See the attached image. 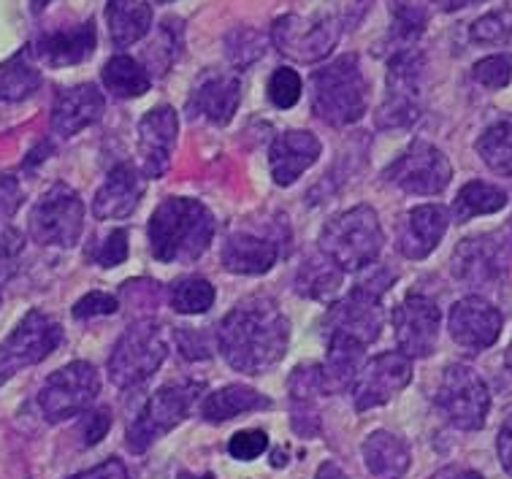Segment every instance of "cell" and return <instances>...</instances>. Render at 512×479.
Returning a JSON list of instances; mask_svg holds the SVG:
<instances>
[{
    "instance_id": "obj_1",
    "label": "cell",
    "mask_w": 512,
    "mask_h": 479,
    "mask_svg": "<svg viewBox=\"0 0 512 479\" xmlns=\"http://www.w3.org/2000/svg\"><path fill=\"white\" fill-rule=\"evenodd\" d=\"M290 325L280 306L269 298H252L225 314L217 331V347L228 366L242 374H263L288 352Z\"/></svg>"
},
{
    "instance_id": "obj_2",
    "label": "cell",
    "mask_w": 512,
    "mask_h": 479,
    "mask_svg": "<svg viewBox=\"0 0 512 479\" xmlns=\"http://www.w3.org/2000/svg\"><path fill=\"white\" fill-rule=\"evenodd\" d=\"M149 249L160 263H193L215 236V214L193 198H166L149 220Z\"/></svg>"
},
{
    "instance_id": "obj_3",
    "label": "cell",
    "mask_w": 512,
    "mask_h": 479,
    "mask_svg": "<svg viewBox=\"0 0 512 479\" xmlns=\"http://www.w3.org/2000/svg\"><path fill=\"white\" fill-rule=\"evenodd\" d=\"M312 109L334 128L353 125L366 114V79L358 55L336 57L312 76Z\"/></svg>"
},
{
    "instance_id": "obj_4",
    "label": "cell",
    "mask_w": 512,
    "mask_h": 479,
    "mask_svg": "<svg viewBox=\"0 0 512 479\" xmlns=\"http://www.w3.org/2000/svg\"><path fill=\"white\" fill-rule=\"evenodd\" d=\"M385 233L372 206H355L328 222L320 233L323 255L334 260L342 271H364L380 258Z\"/></svg>"
},
{
    "instance_id": "obj_5",
    "label": "cell",
    "mask_w": 512,
    "mask_h": 479,
    "mask_svg": "<svg viewBox=\"0 0 512 479\" xmlns=\"http://www.w3.org/2000/svg\"><path fill=\"white\" fill-rule=\"evenodd\" d=\"M201 393H204V382H193V379H179V382H171V385L155 390V396H149L139 417L128 428L125 447L133 455L147 452L152 444L185 420Z\"/></svg>"
},
{
    "instance_id": "obj_6",
    "label": "cell",
    "mask_w": 512,
    "mask_h": 479,
    "mask_svg": "<svg viewBox=\"0 0 512 479\" xmlns=\"http://www.w3.org/2000/svg\"><path fill=\"white\" fill-rule=\"evenodd\" d=\"M168 355L166 328L155 320H139L122 333L109 358V379L120 390L147 382Z\"/></svg>"
},
{
    "instance_id": "obj_7",
    "label": "cell",
    "mask_w": 512,
    "mask_h": 479,
    "mask_svg": "<svg viewBox=\"0 0 512 479\" xmlns=\"http://www.w3.org/2000/svg\"><path fill=\"white\" fill-rule=\"evenodd\" d=\"M84 231V203L74 187L57 182L30 209V239L44 247H74Z\"/></svg>"
},
{
    "instance_id": "obj_8",
    "label": "cell",
    "mask_w": 512,
    "mask_h": 479,
    "mask_svg": "<svg viewBox=\"0 0 512 479\" xmlns=\"http://www.w3.org/2000/svg\"><path fill=\"white\" fill-rule=\"evenodd\" d=\"M101 393V377L93 363L74 360L57 369L38 393V406L47 423H63L68 417L84 415Z\"/></svg>"
},
{
    "instance_id": "obj_9",
    "label": "cell",
    "mask_w": 512,
    "mask_h": 479,
    "mask_svg": "<svg viewBox=\"0 0 512 479\" xmlns=\"http://www.w3.org/2000/svg\"><path fill=\"white\" fill-rule=\"evenodd\" d=\"M437 406L450 425L461 431H480L491 409V393L485 379L464 363L447 366L437 390Z\"/></svg>"
},
{
    "instance_id": "obj_10",
    "label": "cell",
    "mask_w": 512,
    "mask_h": 479,
    "mask_svg": "<svg viewBox=\"0 0 512 479\" xmlns=\"http://www.w3.org/2000/svg\"><path fill=\"white\" fill-rule=\"evenodd\" d=\"M63 328L41 309H30L9 339L0 344V385L28 366H36L60 347Z\"/></svg>"
},
{
    "instance_id": "obj_11",
    "label": "cell",
    "mask_w": 512,
    "mask_h": 479,
    "mask_svg": "<svg viewBox=\"0 0 512 479\" xmlns=\"http://www.w3.org/2000/svg\"><path fill=\"white\" fill-rule=\"evenodd\" d=\"M385 320H388V314L382 309L380 295L355 285L342 301H336L328 309L326 320H323V333H326V341H347V344L366 350L372 341L380 339Z\"/></svg>"
},
{
    "instance_id": "obj_12",
    "label": "cell",
    "mask_w": 512,
    "mask_h": 479,
    "mask_svg": "<svg viewBox=\"0 0 512 479\" xmlns=\"http://www.w3.org/2000/svg\"><path fill=\"white\" fill-rule=\"evenodd\" d=\"M274 44L282 55L298 63H317L334 52L342 28L334 17H298L285 14L274 22Z\"/></svg>"
},
{
    "instance_id": "obj_13",
    "label": "cell",
    "mask_w": 512,
    "mask_h": 479,
    "mask_svg": "<svg viewBox=\"0 0 512 479\" xmlns=\"http://www.w3.org/2000/svg\"><path fill=\"white\" fill-rule=\"evenodd\" d=\"M385 179L410 195H439L453 179V166L429 141H415L385 168Z\"/></svg>"
},
{
    "instance_id": "obj_14",
    "label": "cell",
    "mask_w": 512,
    "mask_h": 479,
    "mask_svg": "<svg viewBox=\"0 0 512 479\" xmlns=\"http://www.w3.org/2000/svg\"><path fill=\"white\" fill-rule=\"evenodd\" d=\"M423 57L415 47L393 52L388 63V95L377 111L380 128H407L418 120V76Z\"/></svg>"
},
{
    "instance_id": "obj_15",
    "label": "cell",
    "mask_w": 512,
    "mask_h": 479,
    "mask_svg": "<svg viewBox=\"0 0 512 479\" xmlns=\"http://www.w3.org/2000/svg\"><path fill=\"white\" fill-rule=\"evenodd\" d=\"M512 255V228L464 239L453 252V277L466 285H488L507 271Z\"/></svg>"
},
{
    "instance_id": "obj_16",
    "label": "cell",
    "mask_w": 512,
    "mask_h": 479,
    "mask_svg": "<svg viewBox=\"0 0 512 479\" xmlns=\"http://www.w3.org/2000/svg\"><path fill=\"white\" fill-rule=\"evenodd\" d=\"M412 382V358L404 352H382L364 363L353 379V401L358 412L388 404Z\"/></svg>"
},
{
    "instance_id": "obj_17",
    "label": "cell",
    "mask_w": 512,
    "mask_h": 479,
    "mask_svg": "<svg viewBox=\"0 0 512 479\" xmlns=\"http://www.w3.org/2000/svg\"><path fill=\"white\" fill-rule=\"evenodd\" d=\"M439 314L437 301L429 295L412 293L393 309V328H396V341L399 350L407 358H426L437 347L439 336Z\"/></svg>"
},
{
    "instance_id": "obj_18",
    "label": "cell",
    "mask_w": 512,
    "mask_h": 479,
    "mask_svg": "<svg viewBox=\"0 0 512 479\" xmlns=\"http://www.w3.org/2000/svg\"><path fill=\"white\" fill-rule=\"evenodd\" d=\"M502 323V312L491 301H485L480 295H469L450 309L447 328L453 341L466 350H488L499 339Z\"/></svg>"
},
{
    "instance_id": "obj_19",
    "label": "cell",
    "mask_w": 512,
    "mask_h": 479,
    "mask_svg": "<svg viewBox=\"0 0 512 479\" xmlns=\"http://www.w3.org/2000/svg\"><path fill=\"white\" fill-rule=\"evenodd\" d=\"M177 111L158 106L147 111L139 122V155L147 179H160L171 166V152L177 144Z\"/></svg>"
},
{
    "instance_id": "obj_20",
    "label": "cell",
    "mask_w": 512,
    "mask_h": 479,
    "mask_svg": "<svg viewBox=\"0 0 512 479\" xmlns=\"http://www.w3.org/2000/svg\"><path fill=\"white\" fill-rule=\"evenodd\" d=\"M447 225H450V214H447L445 206H437V203L415 206L399 225L396 247H399L404 258H429L439 241H442V236H445Z\"/></svg>"
},
{
    "instance_id": "obj_21",
    "label": "cell",
    "mask_w": 512,
    "mask_h": 479,
    "mask_svg": "<svg viewBox=\"0 0 512 479\" xmlns=\"http://www.w3.org/2000/svg\"><path fill=\"white\" fill-rule=\"evenodd\" d=\"M103 109H106V98L98 93L95 84H79L63 90L52 106V133L60 139H71L79 130L101 120Z\"/></svg>"
},
{
    "instance_id": "obj_22",
    "label": "cell",
    "mask_w": 512,
    "mask_h": 479,
    "mask_svg": "<svg viewBox=\"0 0 512 479\" xmlns=\"http://www.w3.org/2000/svg\"><path fill=\"white\" fill-rule=\"evenodd\" d=\"M320 141L309 130H288L271 141L269 166L274 182L290 187L307 168H312L320 157Z\"/></svg>"
},
{
    "instance_id": "obj_23",
    "label": "cell",
    "mask_w": 512,
    "mask_h": 479,
    "mask_svg": "<svg viewBox=\"0 0 512 479\" xmlns=\"http://www.w3.org/2000/svg\"><path fill=\"white\" fill-rule=\"evenodd\" d=\"M144 195V179L131 163L114 166L93 201V214L98 220H125L136 212Z\"/></svg>"
},
{
    "instance_id": "obj_24",
    "label": "cell",
    "mask_w": 512,
    "mask_h": 479,
    "mask_svg": "<svg viewBox=\"0 0 512 479\" xmlns=\"http://www.w3.org/2000/svg\"><path fill=\"white\" fill-rule=\"evenodd\" d=\"M242 101V82L236 74H212L198 84L187 103L190 117H206L215 125H228Z\"/></svg>"
},
{
    "instance_id": "obj_25",
    "label": "cell",
    "mask_w": 512,
    "mask_h": 479,
    "mask_svg": "<svg viewBox=\"0 0 512 479\" xmlns=\"http://www.w3.org/2000/svg\"><path fill=\"white\" fill-rule=\"evenodd\" d=\"M95 52V25L93 19H87L84 25L76 28L55 30L47 36L38 38L36 55L52 68H66V65H79L90 60Z\"/></svg>"
},
{
    "instance_id": "obj_26",
    "label": "cell",
    "mask_w": 512,
    "mask_h": 479,
    "mask_svg": "<svg viewBox=\"0 0 512 479\" xmlns=\"http://www.w3.org/2000/svg\"><path fill=\"white\" fill-rule=\"evenodd\" d=\"M280 258L277 241L255 233H231L223 244V266L233 274H266Z\"/></svg>"
},
{
    "instance_id": "obj_27",
    "label": "cell",
    "mask_w": 512,
    "mask_h": 479,
    "mask_svg": "<svg viewBox=\"0 0 512 479\" xmlns=\"http://www.w3.org/2000/svg\"><path fill=\"white\" fill-rule=\"evenodd\" d=\"M364 463L374 479H401L410 469V444L391 431H374L361 447Z\"/></svg>"
},
{
    "instance_id": "obj_28",
    "label": "cell",
    "mask_w": 512,
    "mask_h": 479,
    "mask_svg": "<svg viewBox=\"0 0 512 479\" xmlns=\"http://www.w3.org/2000/svg\"><path fill=\"white\" fill-rule=\"evenodd\" d=\"M269 406L271 398L258 393V390H252L247 385H228L204 398L201 417H204L206 423H225L231 417L258 412V409H269Z\"/></svg>"
},
{
    "instance_id": "obj_29",
    "label": "cell",
    "mask_w": 512,
    "mask_h": 479,
    "mask_svg": "<svg viewBox=\"0 0 512 479\" xmlns=\"http://www.w3.org/2000/svg\"><path fill=\"white\" fill-rule=\"evenodd\" d=\"M106 22L117 47H131L152 28V9L144 0H109Z\"/></svg>"
},
{
    "instance_id": "obj_30",
    "label": "cell",
    "mask_w": 512,
    "mask_h": 479,
    "mask_svg": "<svg viewBox=\"0 0 512 479\" xmlns=\"http://www.w3.org/2000/svg\"><path fill=\"white\" fill-rule=\"evenodd\" d=\"M342 285H345V271L336 266L328 255L309 258L304 266L298 268L296 290L312 301H323V304L334 301L336 295L342 293Z\"/></svg>"
},
{
    "instance_id": "obj_31",
    "label": "cell",
    "mask_w": 512,
    "mask_h": 479,
    "mask_svg": "<svg viewBox=\"0 0 512 479\" xmlns=\"http://www.w3.org/2000/svg\"><path fill=\"white\" fill-rule=\"evenodd\" d=\"M507 193L502 187L488 185V182H469L458 190L456 201H453V220L456 222H469L475 217H483V214H494L502 212L507 206Z\"/></svg>"
},
{
    "instance_id": "obj_32",
    "label": "cell",
    "mask_w": 512,
    "mask_h": 479,
    "mask_svg": "<svg viewBox=\"0 0 512 479\" xmlns=\"http://www.w3.org/2000/svg\"><path fill=\"white\" fill-rule=\"evenodd\" d=\"M103 87L114 98H139L149 90V71L139 60L128 55H114L109 63L103 65Z\"/></svg>"
},
{
    "instance_id": "obj_33",
    "label": "cell",
    "mask_w": 512,
    "mask_h": 479,
    "mask_svg": "<svg viewBox=\"0 0 512 479\" xmlns=\"http://www.w3.org/2000/svg\"><path fill=\"white\" fill-rule=\"evenodd\" d=\"M41 87V71L28 60V52H19L0 65V103L25 101Z\"/></svg>"
},
{
    "instance_id": "obj_34",
    "label": "cell",
    "mask_w": 512,
    "mask_h": 479,
    "mask_svg": "<svg viewBox=\"0 0 512 479\" xmlns=\"http://www.w3.org/2000/svg\"><path fill=\"white\" fill-rule=\"evenodd\" d=\"M477 152L485 160V166L494 168L496 174L512 176V114L488 125L477 139Z\"/></svg>"
},
{
    "instance_id": "obj_35",
    "label": "cell",
    "mask_w": 512,
    "mask_h": 479,
    "mask_svg": "<svg viewBox=\"0 0 512 479\" xmlns=\"http://www.w3.org/2000/svg\"><path fill=\"white\" fill-rule=\"evenodd\" d=\"M168 298H171V309L174 312L204 314L212 309L217 293L212 282H206L204 277H182L171 285Z\"/></svg>"
},
{
    "instance_id": "obj_36",
    "label": "cell",
    "mask_w": 512,
    "mask_h": 479,
    "mask_svg": "<svg viewBox=\"0 0 512 479\" xmlns=\"http://www.w3.org/2000/svg\"><path fill=\"white\" fill-rule=\"evenodd\" d=\"M301 76L293 71V68H277L269 79V101L277 106V109H293L298 101H301Z\"/></svg>"
},
{
    "instance_id": "obj_37",
    "label": "cell",
    "mask_w": 512,
    "mask_h": 479,
    "mask_svg": "<svg viewBox=\"0 0 512 479\" xmlns=\"http://www.w3.org/2000/svg\"><path fill=\"white\" fill-rule=\"evenodd\" d=\"M512 36V11L499 9L485 14L472 25V41L477 44H504Z\"/></svg>"
},
{
    "instance_id": "obj_38",
    "label": "cell",
    "mask_w": 512,
    "mask_h": 479,
    "mask_svg": "<svg viewBox=\"0 0 512 479\" xmlns=\"http://www.w3.org/2000/svg\"><path fill=\"white\" fill-rule=\"evenodd\" d=\"M472 76L488 90H504L512 79V55H491L475 63Z\"/></svg>"
},
{
    "instance_id": "obj_39",
    "label": "cell",
    "mask_w": 512,
    "mask_h": 479,
    "mask_svg": "<svg viewBox=\"0 0 512 479\" xmlns=\"http://www.w3.org/2000/svg\"><path fill=\"white\" fill-rule=\"evenodd\" d=\"M266 450H269V436H266V431H258V428H247V431L233 433L231 442H228L231 458L242 463L261 458Z\"/></svg>"
},
{
    "instance_id": "obj_40",
    "label": "cell",
    "mask_w": 512,
    "mask_h": 479,
    "mask_svg": "<svg viewBox=\"0 0 512 479\" xmlns=\"http://www.w3.org/2000/svg\"><path fill=\"white\" fill-rule=\"evenodd\" d=\"M90 258H93L98 266H120L122 260L128 258V231H125V228H117V231L109 233V236L98 244V249L90 252Z\"/></svg>"
},
{
    "instance_id": "obj_41",
    "label": "cell",
    "mask_w": 512,
    "mask_h": 479,
    "mask_svg": "<svg viewBox=\"0 0 512 479\" xmlns=\"http://www.w3.org/2000/svg\"><path fill=\"white\" fill-rule=\"evenodd\" d=\"M174 339L187 360L212 358V339L206 336L204 328H177Z\"/></svg>"
},
{
    "instance_id": "obj_42",
    "label": "cell",
    "mask_w": 512,
    "mask_h": 479,
    "mask_svg": "<svg viewBox=\"0 0 512 479\" xmlns=\"http://www.w3.org/2000/svg\"><path fill=\"white\" fill-rule=\"evenodd\" d=\"M112 428V409L109 406H98L93 412H87L79 423V436H82L84 447H95L103 436Z\"/></svg>"
},
{
    "instance_id": "obj_43",
    "label": "cell",
    "mask_w": 512,
    "mask_h": 479,
    "mask_svg": "<svg viewBox=\"0 0 512 479\" xmlns=\"http://www.w3.org/2000/svg\"><path fill=\"white\" fill-rule=\"evenodd\" d=\"M120 309L117 298L109 293H101V290H93L84 298H79L74 304V317L76 320H93V317H106V314H114Z\"/></svg>"
},
{
    "instance_id": "obj_44",
    "label": "cell",
    "mask_w": 512,
    "mask_h": 479,
    "mask_svg": "<svg viewBox=\"0 0 512 479\" xmlns=\"http://www.w3.org/2000/svg\"><path fill=\"white\" fill-rule=\"evenodd\" d=\"M290 417H293V431L298 436H317L320 433V415H317L312 401H293Z\"/></svg>"
},
{
    "instance_id": "obj_45",
    "label": "cell",
    "mask_w": 512,
    "mask_h": 479,
    "mask_svg": "<svg viewBox=\"0 0 512 479\" xmlns=\"http://www.w3.org/2000/svg\"><path fill=\"white\" fill-rule=\"evenodd\" d=\"M22 198L25 195H22V187H19L17 179L14 176H0V214L11 217L22 206Z\"/></svg>"
},
{
    "instance_id": "obj_46",
    "label": "cell",
    "mask_w": 512,
    "mask_h": 479,
    "mask_svg": "<svg viewBox=\"0 0 512 479\" xmlns=\"http://www.w3.org/2000/svg\"><path fill=\"white\" fill-rule=\"evenodd\" d=\"M68 479H131L128 477V469H125V463L117 461V458H109L101 466H95L90 471H82V474H74V477Z\"/></svg>"
},
{
    "instance_id": "obj_47",
    "label": "cell",
    "mask_w": 512,
    "mask_h": 479,
    "mask_svg": "<svg viewBox=\"0 0 512 479\" xmlns=\"http://www.w3.org/2000/svg\"><path fill=\"white\" fill-rule=\"evenodd\" d=\"M25 247V236L14 225H0V258H14Z\"/></svg>"
},
{
    "instance_id": "obj_48",
    "label": "cell",
    "mask_w": 512,
    "mask_h": 479,
    "mask_svg": "<svg viewBox=\"0 0 512 479\" xmlns=\"http://www.w3.org/2000/svg\"><path fill=\"white\" fill-rule=\"evenodd\" d=\"M496 450H499V461L507 471H512V415L504 420L499 439H496Z\"/></svg>"
},
{
    "instance_id": "obj_49",
    "label": "cell",
    "mask_w": 512,
    "mask_h": 479,
    "mask_svg": "<svg viewBox=\"0 0 512 479\" xmlns=\"http://www.w3.org/2000/svg\"><path fill=\"white\" fill-rule=\"evenodd\" d=\"M431 479H483V474L475 469H466V466H445Z\"/></svg>"
},
{
    "instance_id": "obj_50",
    "label": "cell",
    "mask_w": 512,
    "mask_h": 479,
    "mask_svg": "<svg viewBox=\"0 0 512 479\" xmlns=\"http://www.w3.org/2000/svg\"><path fill=\"white\" fill-rule=\"evenodd\" d=\"M315 479H347V474L336 461H326L323 466H320V469H317Z\"/></svg>"
},
{
    "instance_id": "obj_51",
    "label": "cell",
    "mask_w": 512,
    "mask_h": 479,
    "mask_svg": "<svg viewBox=\"0 0 512 479\" xmlns=\"http://www.w3.org/2000/svg\"><path fill=\"white\" fill-rule=\"evenodd\" d=\"M439 9L442 11H458V9H466V6H472L477 0H434Z\"/></svg>"
},
{
    "instance_id": "obj_52",
    "label": "cell",
    "mask_w": 512,
    "mask_h": 479,
    "mask_svg": "<svg viewBox=\"0 0 512 479\" xmlns=\"http://www.w3.org/2000/svg\"><path fill=\"white\" fill-rule=\"evenodd\" d=\"M30 3H33V11H44L52 0H30Z\"/></svg>"
},
{
    "instance_id": "obj_53",
    "label": "cell",
    "mask_w": 512,
    "mask_h": 479,
    "mask_svg": "<svg viewBox=\"0 0 512 479\" xmlns=\"http://www.w3.org/2000/svg\"><path fill=\"white\" fill-rule=\"evenodd\" d=\"M504 363H507V369H510V374H512V344H510V347H507V355H504Z\"/></svg>"
},
{
    "instance_id": "obj_54",
    "label": "cell",
    "mask_w": 512,
    "mask_h": 479,
    "mask_svg": "<svg viewBox=\"0 0 512 479\" xmlns=\"http://www.w3.org/2000/svg\"><path fill=\"white\" fill-rule=\"evenodd\" d=\"M179 479H215V477H190V474H179Z\"/></svg>"
},
{
    "instance_id": "obj_55",
    "label": "cell",
    "mask_w": 512,
    "mask_h": 479,
    "mask_svg": "<svg viewBox=\"0 0 512 479\" xmlns=\"http://www.w3.org/2000/svg\"><path fill=\"white\" fill-rule=\"evenodd\" d=\"M158 3H168V0H158Z\"/></svg>"
}]
</instances>
